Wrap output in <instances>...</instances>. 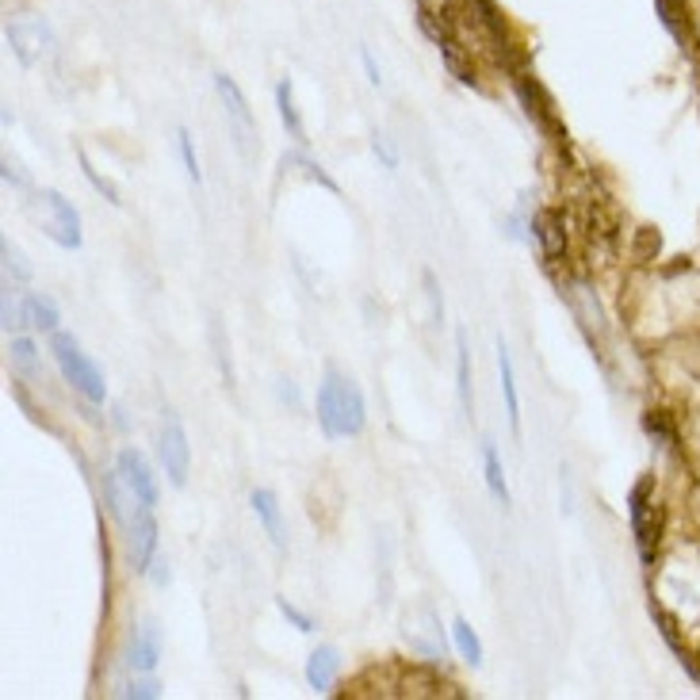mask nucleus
Returning <instances> with one entry per match:
<instances>
[{
  "mask_svg": "<svg viewBox=\"0 0 700 700\" xmlns=\"http://www.w3.org/2000/svg\"><path fill=\"white\" fill-rule=\"evenodd\" d=\"M360 62H364V73H368V81H371V84H376V89H379V84H383V73H379V66H376V58H371V50H368V47L360 50Z\"/></svg>",
  "mask_w": 700,
  "mask_h": 700,
  "instance_id": "2f4dec72",
  "label": "nucleus"
},
{
  "mask_svg": "<svg viewBox=\"0 0 700 700\" xmlns=\"http://www.w3.org/2000/svg\"><path fill=\"white\" fill-rule=\"evenodd\" d=\"M8 360H12V371H16V376H28V379L39 376V349H34L31 337H20V333H16L12 341H8Z\"/></svg>",
  "mask_w": 700,
  "mask_h": 700,
  "instance_id": "6ab92c4d",
  "label": "nucleus"
},
{
  "mask_svg": "<svg viewBox=\"0 0 700 700\" xmlns=\"http://www.w3.org/2000/svg\"><path fill=\"white\" fill-rule=\"evenodd\" d=\"M498 371H501V394H506L509 429H513V437H521V394H517V371H513V357H509L506 337H498Z\"/></svg>",
  "mask_w": 700,
  "mask_h": 700,
  "instance_id": "4468645a",
  "label": "nucleus"
},
{
  "mask_svg": "<svg viewBox=\"0 0 700 700\" xmlns=\"http://www.w3.org/2000/svg\"><path fill=\"white\" fill-rule=\"evenodd\" d=\"M452 639H456V651L463 654V662H471V667H482V639L474 632L471 624H467L463 617L452 620Z\"/></svg>",
  "mask_w": 700,
  "mask_h": 700,
  "instance_id": "412c9836",
  "label": "nucleus"
},
{
  "mask_svg": "<svg viewBox=\"0 0 700 700\" xmlns=\"http://www.w3.org/2000/svg\"><path fill=\"white\" fill-rule=\"evenodd\" d=\"M123 697H146L150 700V697H161V686L153 678H142V681H131V686L123 689Z\"/></svg>",
  "mask_w": 700,
  "mask_h": 700,
  "instance_id": "c756f323",
  "label": "nucleus"
},
{
  "mask_svg": "<svg viewBox=\"0 0 700 700\" xmlns=\"http://www.w3.org/2000/svg\"><path fill=\"white\" fill-rule=\"evenodd\" d=\"M628 517H632L639 559H643L647 567H654V548H659L662 521H659V506H654V479L651 474L639 479L632 487V494H628Z\"/></svg>",
  "mask_w": 700,
  "mask_h": 700,
  "instance_id": "7ed1b4c3",
  "label": "nucleus"
},
{
  "mask_svg": "<svg viewBox=\"0 0 700 700\" xmlns=\"http://www.w3.org/2000/svg\"><path fill=\"white\" fill-rule=\"evenodd\" d=\"M161 659V628L153 620H146L142 628L134 632L131 647H127V670L131 673H153Z\"/></svg>",
  "mask_w": 700,
  "mask_h": 700,
  "instance_id": "9d476101",
  "label": "nucleus"
},
{
  "mask_svg": "<svg viewBox=\"0 0 700 700\" xmlns=\"http://www.w3.org/2000/svg\"><path fill=\"white\" fill-rule=\"evenodd\" d=\"M50 352H54V360H58V368H62L66 383L73 387V391L81 394L84 402L100 406L103 394H108V391H103V376H100V368L81 352L77 337L54 330V333H50Z\"/></svg>",
  "mask_w": 700,
  "mask_h": 700,
  "instance_id": "f03ea898",
  "label": "nucleus"
},
{
  "mask_svg": "<svg viewBox=\"0 0 700 700\" xmlns=\"http://www.w3.org/2000/svg\"><path fill=\"white\" fill-rule=\"evenodd\" d=\"M482 474H487V490L501 501V509L513 506V498H509V482H506V467H501L498 448L490 444V440L482 444Z\"/></svg>",
  "mask_w": 700,
  "mask_h": 700,
  "instance_id": "a211bd4d",
  "label": "nucleus"
},
{
  "mask_svg": "<svg viewBox=\"0 0 700 700\" xmlns=\"http://www.w3.org/2000/svg\"><path fill=\"white\" fill-rule=\"evenodd\" d=\"M177 150H180V161H184V172H188V180H192L196 188L203 184V172H200V158H196V146H192V134L180 127L177 131Z\"/></svg>",
  "mask_w": 700,
  "mask_h": 700,
  "instance_id": "393cba45",
  "label": "nucleus"
},
{
  "mask_svg": "<svg viewBox=\"0 0 700 700\" xmlns=\"http://www.w3.org/2000/svg\"><path fill=\"white\" fill-rule=\"evenodd\" d=\"M276 609L283 612V620H288V624H296V632H302V636L314 632V617H307L302 609H296L288 598H276Z\"/></svg>",
  "mask_w": 700,
  "mask_h": 700,
  "instance_id": "a878e982",
  "label": "nucleus"
},
{
  "mask_svg": "<svg viewBox=\"0 0 700 700\" xmlns=\"http://www.w3.org/2000/svg\"><path fill=\"white\" fill-rule=\"evenodd\" d=\"M654 12L673 39H686V0H654Z\"/></svg>",
  "mask_w": 700,
  "mask_h": 700,
  "instance_id": "4be33fe9",
  "label": "nucleus"
},
{
  "mask_svg": "<svg viewBox=\"0 0 700 700\" xmlns=\"http://www.w3.org/2000/svg\"><path fill=\"white\" fill-rule=\"evenodd\" d=\"M211 341H214V352H219V368H222V379H227V387H233V368H230V357H227V341H222V330L219 326H211Z\"/></svg>",
  "mask_w": 700,
  "mask_h": 700,
  "instance_id": "bb28decb",
  "label": "nucleus"
},
{
  "mask_svg": "<svg viewBox=\"0 0 700 700\" xmlns=\"http://www.w3.org/2000/svg\"><path fill=\"white\" fill-rule=\"evenodd\" d=\"M456 391H460V406L471 418L474 413V394H471V349H467V333L456 330Z\"/></svg>",
  "mask_w": 700,
  "mask_h": 700,
  "instance_id": "f3484780",
  "label": "nucleus"
},
{
  "mask_svg": "<svg viewBox=\"0 0 700 700\" xmlns=\"http://www.w3.org/2000/svg\"><path fill=\"white\" fill-rule=\"evenodd\" d=\"M371 150H376V158L383 161L387 169H399V153L391 150V142H387L383 134H376V138H371Z\"/></svg>",
  "mask_w": 700,
  "mask_h": 700,
  "instance_id": "cd10ccee",
  "label": "nucleus"
},
{
  "mask_svg": "<svg viewBox=\"0 0 700 700\" xmlns=\"http://www.w3.org/2000/svg\"><path fill=\"white\" fill-rule=\"evenodd\" d=\"M364 421H368L364 391L337 368H326V379L318 387V426H322L326 440L357 437L364 429Z\"/></svg>",
  "mask_w": 700,
  "mask_h": 700,
  "instance_id": "f257e3e1",
  "label": "nucleus"
},
{
  "mask_svg": "<svg viewBox=\"0 0 700 700\" xmlns=\"http://www.w3.org/2000/svg\"><path fill=\"white\" fill-rule=\"evenodd\" d=\"M77 166H81V172H84V180H89V184L92 188H97V192L103 196V200H108L111 207H119V203H123V200H119V188L116 184H111V180L108 177H100V172L97 169H92V161H89V153H84V150H77Z\"/></svg>",
  "mask_w": 700,
  "mask_h": 700,
  "instance_id": "b1692460",
  "label": "nucleus"
},
{
  "mask_svg": "<svg viewBox=\"0 0 700 700\" xmlns=\"http://www.w3.org/2000/svg\"><path fill=\"white\" fill-rule=\"evenodd\" d=\"M249 506H253L257 521H261L264 536L272 540V548H288V529H283V509L276 490H253L249 494Z\"/></svg>",
  "mask_w": 700,
  "mask_h": 700,
  "instance_id": "9b49d317",
  "label": "nucleus"
},
{
  "mask_svg": "<svg viewBox=\"0 0 700 700\" xmlns=\"http://www.w3.org/2000/svg\"><path fill=\"white\" fill-rule=\"evenodd\" d=\"M214 92H219L222 111H227V127L233 134V146L241 150V158H249V153H253V142H257V119H253V108H249L246 92L238 89V81H233L230 73H214Z\"/></svg>",
  "mask_w": 700,
  "mask_h": 700,
  "instance_id": "20e7f679",
  "label": "nucleus"
},
{
  "mask_svg": "<svg viewBox=\"0 0 700 700\" xmlns=\"http://www.w3.org/2000/svg\"><path fill=\"white\" fill-rule=\"evenodd\" d=\"M337 673H341V651H337V647L322 643L318 651H310V659H307V686L314 689V693H333Z\"/></svg>",
  "mask_w": 700,
  "mask_h": 700,
  "instance_id": "ddd939ff",
  "label": "nucleus"
},
{
  "mask_svg": "<svg viewBox=\"0 0 700 700\" xmlns=\"http://www.w3.org/2000/svg\"><path fill=\"white\" fill-rule=\"evenodd\" d=\"M513 84H517V97H521V103H524V116H529L543 134H563V127H559V119H556V108H551L548 92L536 84V77L517 73Z\"/></svg>",
  "mask_w": 700,
  "mask_h": 700,
  "instance_id": "1a4fd4ad",
  "label": "nucleus"
},
{
  "mask_svg": "<svg viewBox=\"0 0 700 700\" xmlns=\"http://www.w3.org/2000/svg\"><path fill=\"white\" fill-rule=\"evenodd\" d=\"M8 47H12V54L20 58L23 66H34L42 62V58L50 54V50L58 47L54 42V31H50L47 20H34V16H28V20H8Z\"/></svg>",
  "mask_w": 700,
  "mask_h": 700,
  "instance_id": "423d86ee",
  "label": "nucleus"
},
{
  "mask_svg": "<svg viewBox=\"0 0 700 700\" xmlns=\"http://www.w3.org/2000/svg\"><path fill=\"white\" fill-rule=\"evenodd\" d=\"M150 578H153V582H158V586H166V582H169V563H166V559H153Z\"/></svg>",
  "mask_w": 700,
  "mask_h": 700,
  "instance_id": "72a5a7b5",
  "label": "nucleus"
},
{
  "mask_svg": "<svg viewBox=\"0 0 700 700\" xmlns=\"http://www.w3.org/2000/svg\"><path fill=\"white\" fill-rule=\"evenodd\" d=\"M276 111H280V123H283V131H288L291 142L299 146H307L310 138H307V127H302V119H299V108H296V89H291V81L283 77L280 84H276Z\"/></svg>",
  "mask_w": 700,
  "mask_h": 700,
  "instance_id": "2eb2a0df",
  "label": "nucleus"
},
{
  "mask_svg": "<svg viewBox=\"0 0 700 700\" xmlns=\"http://www.w3.org/2000/svg\"><path fill=\"white\" fill-rule=\"evenodd\" d=\"M116 467L123 471L127 487L134 490L138 501H142V506H150V509H158V498H161L158 494V474H153V467L146 463V456L138 452V448H123Z\"/></svg>",
  "mask_w": 700,
  "mask_h": 700,
  "instance_id": "6e6552de",
  "label": "nucleus"
},
{
  "mask_svg": "<svg viewBox=\"0 0 700 700\" xmlns=\"http://www.w3.org/2000/svg\"><path fill=\"white\" fill-rule=\"evenodd\" d=\"M529 227H532L536 246H540V253L548 257V261H559V257L567 253L563 214H559V211H540V214H532Z\"/></svg>",
  "mask_w": 700,
  "mask_h": 700,
  "instance_id": "f8f14e48",
  "label": "nucleus"
},
{
  "mask_svg": "<svg viewBox=\"0 0 700 700\" xmlns=\"http://www.w3.org/2000/svg\"><path fill=\"white\" fill-rule=\"evenodd\" d=\"M4 180H8V184H16V188H28L31 184V180L20 172V166H12V158H4Z\"/></svg>",
  "mask_w": 700,
  "mask_h": 700,
  "instance_id": "473e14b6",
  "label": "nucleus"
},
{
  "mask_svg": "<svg viewBox=\"0 0 700 700\" xmlns=\"http://www.w3.org/2000/svg\"><path fill=\"white\" fill-rule=\"evenodd\" d=\"M42 203H47V211H50V222H47L50 241L62 249H81L84 233H81V214H77V207L69 203L62 192H54V188L42 192Z\"/></svg>",
  "mask_w": 700,
  "mask_h": 700,
  "instance_id": "0eeeda50",
  "label": "nucleus"
},
{
  "mask_svg": "<svg viewBox=\"0 0 700 700\" xmlns=\"http://www.w3.org/2000/svg\"><path fill=\"white\" fill-rule=\"evenodd\" d=\"M0 253H4V283H28L31 280L28 257H23L20 249L12 246V241H4V246H0Z\"/></svg>",
  "mask_w": 700,
  "mask_h": 700,
  "instance_id": "5701e85b",
  "label": "nucleus"
},
{
  "mask_svg": "<svg viewBox=\"0 0 700 700\" xmlns=\"http://www.w3.org/2000/svg\"><path fill=\"white\" fill-rule=\"evenodd\" d=\"M426 291H429V302H433V322L440 326V322H444V299H440V288H437L433 272H426Z\"/></svg>",
  "mask_w": 700,
  "mask_h": 700,
  "instance_id": "c85d7f7f",
  "label": "nucleus"
},
{
  "mask_svg": "<svg viewBox=\"0 0 700 700\" xmlns=\"http://www.w3.org/2000/svg\"><path fill=\"white\" fill-rule=\"evenodd\" d=\"M283 169H302V177H307V180H314V184H322L326 192L341 196V184H337V180H333L330 172H326L322 166H318V161H310L302 150H296V153H283Z\"/></svg>",
  "mask_w": 700,
  "mask_h": 700,
  "instance_id": "aec40b11",
  "label": "nucleus"
},
{
  "mask_svg": "<svg viewBox=\"0 0 700 700\" xmlns=\"http://www.w3.org/2000/svg\"><path fill=\"white\" fill-rule=\"evenodd\" d=\"M276 399L291 406V410H299V387L291 383V379H280V383H276Z\"/></svg>",
  "mask_w": 700,
  "mask_h": 700,
  "instance_id": "7c9ffc66",
  "label": "nucleus"
},
{
  "mask_svg": "<svg viewBox=\"0 0 700 700\" xmlns=\"http://www.w3.org/2000/svg\"><path fill=\"white\" fill-rule=\"evenodd\" d=\"M23 318H28L31 330L39 333H54L58 330V302L50 296H42V291H23Z\"/></svg>",
  "mask_w": 700,
  "mask_h": 700,
  "instance_id": "dca6fc26",
  "label": "nucleus"
},
{
  "mask_svg": "<svg viewBox=\"0 0 700 700\" xmlns=\"http://www.w3.org/2000/svg\"><path fill=\"white\" fill-rule=\"evenodd\" d=\"M158 460L166 467L169 482L177 490L188 487V474H192V444H188V433L180 426V418L172 410H166V421H161V437H158Z\"/></svg>",
  "mask_w": 700,
  "mask_h": 700,
  "instance_id": "39448f33",
  "label": "nucleus"
}]
</instances>
